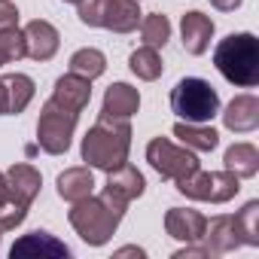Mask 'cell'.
Returning a JSON list of instances; mask_svg holds the SVG:
<instances>
[{
  "instance_id": "cell-1",
  "label": "cell",
  "mask_w": 259,
  "mask_h": 259,
  "mask_svg": "<svg viewBox=\"0 0 259 259\" xmlns=\"http://www.w3.org/2000/svg\"><path fill=\"white\" fill-rule=\"evenodd\" d=\"M128 150H132V125H128V119L101 113L98 122L82 138V162L98 171H116L119 165H125Z\"/></svg>"
},
{
  "instance_id": "cell-2",
  "label": "cell",
  "mask_w": 259,
  "mask_h": 259,
  "mask_svg": "<svg viewBox=\"0 0 259 259\" xmlns=\"http://www.w3.org/2000/svg\"><path fill=\"white\" fill-rule=\"evenodd\" d=\"M122 217H125V204L113 201V198L104 195V192H101V195H85V198L73 201V207H70V213H67L70 226L76 229V235H79L89 247L107 244V241L116 235Z\"/></svg>"
},
{
  "instance_id": "cell-3",
  "label": "cell",
  "mask_w": 259,
  "mask_h": 259,
  "mask_svg": "<svg viewBox=\"0 0 259 259\" xmlns=\"http://www.w3.org/2000/svg\"><path fill=\"white\" fill-rule=\"evenodd\" d=\"M217 70L238 89L259 85V40L253 34H229L213 49Z\"/></svg>"
},
{
  "instance_id": "cell-4",
  "label": "cell",
  "mask_w": 259,
  "mask_h": 259,
  "mask_svg": "<svg viewBox=\"0 0 259 259\" xmlns=\"http://www.w3.org/2000/svg\"><path fill=\"white\" fill-rule=\"evenodd\" d=\"M171 110L180 122H210L220 113V95L207 79L186 76L171 89Z\"/></svg>"
},
{
  "instance_id": "cell-5",
  "label": "cell",
  "mask_w": 259,
  "mask_h": 259,
  "mask_svg": "<svg viewBox=\"0 0 259 259\" xmlns=\"http://www.w3.org/2000/svg\"><path fill=\"white\" fill-rule=\"evenodd\" d=\"M76 119H79L76 110H67L64 104L49 98L43 104V110H40V119H37V144H40V150L49 153V156L67 153L70 141H73V132H76Z\"/></svg>"
},
{
  "instance_id": "cell-6",
  "label": "cell",
  "mask_w": 259,
  "mask_h": 259,
  "mask_svg": "<svg viewBox=\"0 0 259 259\" xmlns=\"http://www.w3.org/2000/svg\"><path fill=\"white\" fill-rule=\"evenodd\" d=\"M177 189L192 198V201H210V204H226L241 192V180L232 171H195L183 180H177Z\"/></svg>"
},
{
  "instance_id": "cell-7",
  "label": "cell",
  "mask_w": 259,
  "mask_h": 259,
  "mask_svg": "<svg viewBox=\"0 0 259 259\" xmlns=\"http://www.w3.org/2000/svg\"><path fill=\"white\" fill-rule=\"evenodd\" d=\"M147 162L159 171L162 180H174V183L201 168V162L195 159V153L189 147H177L168 138H153L147 144Z\"/></svg>"
},
{
  "instance_id": "cell-8",
  "label": "cell",
  "mask_w": 259,
  "mask_h": 259,
  "mask_svg": "<svg viewBox=\"0 0 259 259\" xmlns=\"http://www.w3.org/2000/svg\"><path fill=\"white\" fill-rule=\"evenodd\" d=\"M144 189H147V180H144V174L135 168V165H119L116 171H107V183H104V195H110L113 201H119V204H132L135 198H141L144 195Z\"/></svg>"
},
{
  "instance_id": "cell-9",
  "label": "cell",
  "mask_w": 259,
  "mask_h": 259,
  "mask_svg": "<svg viewBox=\"0 0 259 259\" xmlns=\"http://www.w3.org/2000/svg\"><path fill=\"white\" fill-rule=\"evenodd\" d=\"M204 247L210 250V256H220V253H232L238 247H244V235H241V226H238V217H229V213H220L213 217L207 226H204Z\"/></svg>"
},
{
  "instance_id": "cell-10",
  "label": "cell",
  "mask_w": 259,
  "mask_h": 259,
  "mask_svg": "<svg viewBox=\"0 0 259 259\" xmlns=\"http://www.w3.org/2000/svg\"><path fill=\"white\" fill-rule=\"evenodd\" d=\"M25 55L34 61H49L55 58L58 46H61V34L55 25H49L46 19H34L25 25Z\"/></svg>"
},
{
  "instance_id": "cell-11",
  "label": "cell",
  "mask_w": 259,
  "mask_h": 259,
  "mask_svg": "<svg viewBox=\"0 0 259 259\" xmlns=\"http://www.w3.org/2000/svg\"><path fill=\"white\" fill-rule=\"evenodd\" d=\"M204 213L192 210V207H171L165 213V232L174 238V241H183V244H195L204 238Z\"/></svg>"
},
{
  "instance_id": "cell-12",
  "label": "cell",
  "mask_w": 259,
  "mask_h": 259,
  "mask_svg": "<svg viewBox=\"0 0 259 259\" xmlns=\"http://www.w3.org/2000/svg\"><path fill=\"white\" fill-rule=\"evenodd\" d=\"M223 125L235 135H247L259 128V98L256 95H238L223 110Z\"/></svg>"
},
{
  "instance_id": "cell-13",
  "label": "cell",
  "mask_w": 259,
  "mask_h": 259,
  "mask_svg": "<svg viewBox=\"0 0 259 259\" xmlns=\"http://www.w3.org/2000/svg\"><path fill=\"white\" fill-rule=\"evenodd\" d=\"M180 37H183V49L189 55H204L210 49V37H213V22L210 16L192 10L180 19Z\"/></svg>"
},
{
  "instance_id": "cell-14",
  "label": "cell",
  "mask_w": 259,
  "mask_h": 259,
  "mask_svg": "<svg viewBox=\"0 0 259 259\" xmlns=\"http://www.w3.org/2000/svg\"><path fill=\"white\" fill-rule=\"evenodd\" d=\"M7 186H10V198H13V201H19V204L31 207V204H34V198L40 195L43 177H40V171H37L34 165L19 162V165H13V168L7 171Z\"/></svg>"
},
{
  "instance_id": "cell-15",
  "label": "cell",
  "mask_w": 259,
  "mask_h": 259,
  "mask_svg": "<svg viewBox=\"0 0 259 259\" xmlns=\"http://www.w3.org/2000/svg\"><path fill=\"white\" fill-rule=\"evenodd\" d=\"M10 256H13V259H16V256H49V259H67V256H70V247L61 244L58 238H52L49 232H28V235H22V238L13 244Z\"/></svg>"
},
{
  "instance_id": "cell-16",
  "label": "cell",
  "mask_w": 259,
  "mask_h": 259,
  "mask_svg": "<svg viewBox=\"0 0 259 259\" xmlns=\"http://www.w3.org/2000/svg\"><path fill=\"white\" fill-rule=\"evenodd\" d=\"M52 98L58 104H64L67 110H76L82 113L92 101V79L79 76V73H64L55 79V89H52Z\"/></svg>"
},
{
  "instance_id": "cell-17",
  "label": "cell",
  "mask_w": 259,
  "mask_h": 259,
  "mask_svg": "<svg viewBox=\"0 0 259 259\" xmlns=\"http://www.w3.org/2000/svg\"><path fill=\"white\" fill-rule=\"evenodd\" d=\"M138 110H141V92H138L135 85H128V82H113V85L104 92V107H101L104 116L132 119Z\"/></svg>"
},
{
  "instance_id": "cell-18",
  "label": "cell",
  "mask_w": 259,
  "mask_h": 259,
  "mask_svg": "<svg viewBox=\"0 0 259 259\" xmlns=\"http://www.w3.org/2000/svg\"><path fill=\"white\" fill-rule=\"evenodd\" d=\"M141 16H144L141 13V0H110L101 28H107L113 34H132V31H138Z\"/></svg>"
},
{
  "instance_id": "cell-19",
  "label": "cell",
  "mask_w": 259,
  "mask_h": 259,
  "mask_svg": "<svg viewBox=\"0 0 259 259\" xmlns=\"http://www.w3.org/2000/svg\"><path fill=\"white\" fill-rule=\"evenodd\" d=\"M174 138H180V144L189 147L192 153H210L220 144V135L207 122H177L174 125Z\"/></svg>"
},
{
  "instance_id": "cell-20",
  "label": "cell",
  "mask_w": 259,
  "mask_h": 259,
  "mask_svg": "<svg viewBox=\"0 0 259 259\" xmlns=\"http://www.w3.org/2000/svg\"><path fill=\"white\" fill-rule=\"evenodd\" d=\"M223 165L238 180H250V177L259 174V150L253 144H232L223 156Z\"/></svg>"
},
{
  "instance_id": "cell-21",
  "label": "cell",
  "mask_w": 259,
  "mask_h": 259,
  "mask_svg": "<svg viewBox=\"0 0 259 259\" xmlns=\"http://www.w3.org/2000/svg\"><path fill=\"white\" fill-rule=\"evenodd\" d=\"M95 192V177H92V168H67L64 174H58V195L64 201H79L85 195Z\"/></svg>"
},
{
  "instance_id": "cell-22",
  "label": "cell",
  "mask_w": 259,
  "mask_h": 259,
  "mask_svg": "<svg viewBox=\"0 0 259 259\" xmlns=\"http://www.w3.org/2000/svg\"><path fill=\"white\" fill-rule=\"evenodd\" d=\"M4 82H7V98H10V113L7 116H19V113H25V107L34 101V79L28 76V73H10V76H4Z\"/></svg>"
},
{
  "instance_id": "cell-23",
  "label": "cell",
  "mask_w": 259,
  "mask_h": 259,
  "mask_svg": "<svg viewBox=\"0 0 259 259\" xmlns=\"http://www.w3.org/2000/svg\"><path fill=\"white\" fill-rule=\"evenodd\" d=\"M128 67H132V73H135L138 79H144V82L159 79V76H162V70H165L162 55H159V49H153V46L135 49V52H132V58H128Z\"/></svg>"
},
{
  "instance_id": "cell-24",
  "label": "cell",
  "mask_w": 259,
  "mask_h": 259,
  "mask_svg": "<svg viewBox=\"0 0 259 259\" xmlns=\"http://www.w3.org/2000/svg\"><path fill=\"white\" fill-rule=\"evenodd\" d=\"M104 70H107V58H104L101 49L89 46V49H76L70 55V73H79L85 79H98Z\"/></svg>"
},
{
  "instance_id": "cell-25",
  "label": "cell",
  "mask_w": 259,
  "mask_h": 259,
  "mask_svg": "<svg viewBox=\"0 0 259 259\" xmlns=\"http://www.w3.org/2000/svg\"><path fill=\"white\" fill-rule=\"evenodd\" d=\"M141 37H144V46H153V49L165 46L171 40V22H168V16L153 13V16L141 19Z\"/></svg>"
},
{
  "instance_id": "cell-26",
  "label": "cell",
  "mask_w": 259,
  "mask_h": 259,
  "mask_svg": "<svg viewBox=\"0 0 259 259\" xmlns=\"http://www.w3.org/2000/svg\"><path fill=\"white\" fill-rule=\"evenodd\" d=\"M0 55H4L7 64L13 61H22L25 58V34L19 28H7L0 31Z\"/></svg>"
},
{
  "instance_id": "cell-27",
  "label": "cell",
  "mask_w": 259,
  "mask_h": 259,
  "mask_svg": "<svg viewBox=\"0 0 259 259\" xmlns=\"http://www.w3.org/2000/svg\"><path fill=\"white\" fill-rule=\"evenodd\" d=\"M256 217H259V201H247L238 213V226L244 235V244L259 247V229H256Z\"/></svg>"
},
{
  "instance_id": "cell-28",
  "label": "cell",
  "mask_w": 259,
  "mask_h": 259,
  "mask_svg": "<svg viewBox=\"0 0 259 259\" xmlns=\"http://www.w3.org/2000/svg\"><path fill=\"white\" fill-rule=\"evenodd\" d=\"M79 22L89 28H101L104 25V13L110 7V0H79Z\"/></svg>"
},
{
  "instance_id": "cell-29",
  "label": "cell",
  "mask_w": 259,
  "mask_h": 259,
  "mask_svg": "<svg viewBox=\"0 0 259 259\" xmlns=\"http://www.w3.org/2000/svg\"><path fill=\"white\" fill-rule=\"evenodd\" d=\"M25 217H28V207L19 204V201H13V198H7L4 204H0V232H10V229L22 226Z\"/></svg>"
},
{
  "instance_id": "cell-30",
  "label": "cell",
  "mask_w": 259,
  "mask_h": 259,
  "mask_svg": "<svg viewBox=\"0 0 259 259\" xmlns=\"http://www.w3.org/2000/svg\"><path fill=\"white\" fill-rule=\"evenodd\" d=\"M7 28H19V10L13 0H0V31Z\"/></svg>"
},
{
  "instance_id": "cell-31",
  "label": "cell",
  "mask_w": 259,
  "mask_h": 259,
  "mask_svg": "<svg viewBox=\"0 0 259 259\" xmlns=\"http://www.w3.org/2000/svg\"><path fill=\"white\" fill-rule=\"evenodd\" d=\"M174 259H210V250H207V247H192V244H186L183 250L174 253Z\"/></svg>"
},
{
  "instance_id": "cell-32",
  "label": "cell",
  "mask_w": 259,
  "mask_h": 259,
  "mask_svg": "<svg viewBox=\"0 0 259 259\" xmlns=\"http://www.w3.org/2000/svg\"><path fill=\"white\" fill-rule=\"evenodd\" d=\"M241 4H244V0H210V7H217L220 13H235Z\"/></svg>"
},
{
  "instance_id": "cell-33",
  "label": "cell",
  "mask_w": 259,
  "mask_h": 259,
  "mask_svg": "<svg viewBox=\"0 0 259 259\" xmlns=\"http://www.w3.org/2000/svg\"><path fill=\"white\" fill-rule=\"evenodd\" d=\"M7 113H10V98H7V82L0 76V116H7Z\"/></svg>"
},
{
  "instance_id": "cell-34",
  "label": "cell",
  "mask_w": 259,
  "mask_h": 259,
  "mask_svg": "<svg viewBox=\"0 0 259 259\" xmlns=\"http://www.w3.org/2000/svg\"><path fill=\"white\" fill-rule=\"evenodd\" d=\"M7 198H10V186H7V174L0 171V204H4Z\"/></svg>"
},
{
  "instance_id": "cell-35",
  "label": "cell",
  "mask_w": 259,
  "mask_h": 259,
  "mask_svg": "<svg viewBox=\"0 0 259 259\" xmlns=\"http://www.w3.org/2000/svg\"><path fill=\"white\" fill-rule=\"evenodd\" d=\"M64 4H79V0H64Z\"/></svg>"
},
{
  "instance_id": "cell-36",
  "label": "cell",
  "mask_w": 259,
  "mask_h": 259,
  "mask_svg": "<svg viewBox=\"0 0 259 259\" xmlns=\"http://www.w3.org/2000/svg\"><path fill=\"white\" fill-rule=\"evenodd\" d=\"M4 64H7V61H4V55H0V67H4Z\"/></svg>"
},
{
  "instance_id": "cell-37",
  "label": "cell",
  "mask_w": 259,
  "mask_h": 259,
  "mask_svg": "<svg viewBox=\"0 0 259 259\" xmlns=\"http://www.w3.org/2000/svg\"><path fill=\"white\" fill-rule=\"evenodd\" d=\"M0 235H4V232H0Z\"/></svg>"
}]
</instances>
